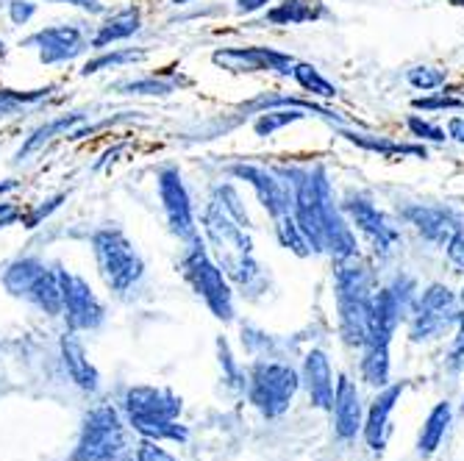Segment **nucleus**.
<instances>
[{
	"mask_svg": "<svg viewBox=\"0 0 464 461\" xmlns=\"http://www.w3.org/2000/svg\"><path fill=\"white\" fill-rule=\"evenodd\" d=\"M276 173L289 184L292 217L312 245V254L331 256L334 262L359 256L356 231L351 228L343 206L334 197L331 178L323 164H278Z\"/></svg>",
	"mask_w": 464,
	"mask_h": 461,
	"instance_id": "nucleus-1",
	"label": "nucleus"
},
{
	"mask_svg": "<svg viewBox=\"0 0 464 461\" xmlns=\"http://www.w3.org/2000/svg\"><path fill=\"white\" fill-rule=\"evenodd\" d=\"M375 278L370 264L359 256L334 262V301H336V331L348 348L362 351L370 333Z\"/></svg>",
	"mask_w": 464,
	"mask_h": 461,
	"instance_id": "nucleus-2",
	"label": "nucleus"
},
{
	"mask_svg": "<svg viewBox=\"0 0 464 461\" xmlns=\"http://www.w3.org/2000/svg\"><path fill=\"white\" fill-rule=\"evenodd\" d=\"M90 247H92L95 270L111 295L117 298L129 295V292H134L140 281L145 278L148 267H145L140 247L120 226L95 228L90 236Z\"/></svg>",
	"mask_w": 464,
	"mask_h": 461,
	"instance_id": "nucleus-3",
	"label": "nucleus"
},
{
	"mask_svg": "<svg viewBox=\"0 0 464 461\" xmlns=\"http://www.w3.org/2000/svg\"><path fill=\"white\" fill-rule=\"evenodd\" d=\"M181 408H184L181 398L161 387H129L122 395L125 420H129L134 431H140L145 439H156V442L187 439L184 426H179Z\"/></svg>",
	"mask_w": 464,
	"mask_h": 461,
	"instance_id": "nucleus-4",
	"label": "nucleus"
},
{
	"mask_svg": "<svg viewBox=\"0 0 464 461\" xmlns=\"http://www.w3.org/2000/svg\"><path fill=\"white\" fill-rule=\"evenodd\" d=\"M181 275L192 286L195 295L203 301V306L212 312L220 322H234L237 317V298H234V283L223 273V267L208 254L203 236L184 245L181 254Z\"/></svg>",
	"mask_w": 464,
	"mask_h": 461,
	"instance_id": "nucleus-5",
	"label": "nucleus"
},
{
	"mask_svg": "<svg viewBox=\"0 0 464 461\" xmlns=\"http://www.w3.org/2000/svg\"><path fill=\"white\" fill-rule=\"evenodd\" d=\"M301 392V372L281 359H256L245 370V395L265 420L284 417Z\"/></svg>",
	"mask_w": 464,
	"mask_h": 461,
	"instance_id": "nucleus-6",
	"label": "nucleus"
},
{
	"mask_svg": "<svg viewBox=\"0 0 464 461\" xmlns=\"http://www.w3.org/2000/svg\"><path fill=\"white\" fill-rule=\"evenodd\" d=\"M4 289L45 317H62V283L56 267L39 256H20L4 270Z\"/></svg>",
	"mask_w": 464,
	"mask_h": 461,
	"instance_id": "nucleus-7",
	"label": "nucleus"
},
{
	"mask_svg": "<svg viewBox=\"0 0 464 461\" xmlns=\"http://www.w3.org/2000/svg\"><path fill=\"white\" fill-rule=\"evenodd\" d=\"M461 303L459 295L448 283H429L426 289H420V295L414 301V309L406 320V333L414 345H426L434 340H442L448 331H453L459 320Z\"/></svg>",
	"mask_w": 464,
	"mask_h": 461,
	"instance_id": "nucleus-8",
	"label": "nucleus"
},
{
	"mask_svg": "<svg viewBox=\"0 0 464 461\" xmlns=\"http://www.w3.org/2000/svg\"><path fill=\"white\" fill-rule=\"evenodd\" d=\"M125 450L122 417L111 403H98L87 411L70 461H117Z\"/></svg>",
	"mask_w": 464,
	"mask_h": 461,
	"instance_id": "nucleus-9",
	"label": "nucleus"
},
{
	"mask_svg": "<svg viewBox=\"0 0 464 461\" xmlns=\"http://www.w3.org/2000/svg\"><path fill=\"white\" fill-rule=\"evenodd\" d=\"M156 192H159V203H161V212H164V220H167L170 234L181 245L198 239L200 228H198L195 203H192L189 187L179 170V164H161L159 167L156 170Z\"/></svg>",
	"mask_w": 464,
	"mask_h": 461,
	"instance_id": "nucleus-10",
	"label": "nucleus"
},
{
	"mask_svg": "<svg viewBox=\"0 0 464 461\" xmlns=\"http://www.w3.org/2000/svg\"><path fill=\"white\" fill-rule=\"evenodd\" d=\"M200 231H203V242L208 247V254L215 256V262L220 267H226L242 256H253V239H250L247 228L242 223H237L215 197H208L203 206Z\"/></svg>",
	"mask_w": 464,
	"mask_h": 461,
	"instance_id": "nucleus-11",
	"label": "nucleus"
},
{
	"mask_svg": "<svg viewBox=\"0 0 464 461\" xmlns=\"http://www.w3.org/2000/svg\"><path fill=\"white\" fill-rule=\"evenodd\" d=\"M20 48L36 51L42 67H59L90 53V34L81 23H56L23 36Z\"/></svg>",
	"mask_w": 464,
	"mask_h": 461,
	"instance_id": "nucleus-12",
	"label": "nucleus"
},
{
	"mask_svg": "<svg viewBox=\"0 0 464 461\" xmlns=\"http://www.w3.org/2000/svg\"><path fill=\"white\" fill-rule=\"evenodd\" d=\"M59 283H62V317L70 331L75 333H90L98 331L106 322V306L98 298V292L90 286V281L56 264Z\"/></svg>",
	"mask_w": 464,
	"mask_h": 461,
	"instance_id": "nucleus-13",
	"label": "nucleus"
},
{
	"mask_svg": "<svg viewBox=\"0 0 464 461\" xmlns=\"http://www.w3.org/2000/svg\"><path fill=\"white\" fill-rule=\"evenodd\" d=\"M340 206H343L351 228L359 231L370 242L378 259H387L395 254V247L401 245V228L395 226L392 217H387L382 208L372 203V197H367L362 192H351Z\"/></svg>",
	"mask_w": 464,
	"mask_h": 461,
	"instance_id": "nucleus-14",
	"label": "nucleus"
},
{
	"mask_svg": "<svg viewBox=\"0 0 464 461\" xmlns=\"http://www.w3.org/2000/svg\"><path fill=\"white\" fill-rule=\"evenodd\" d=\"M298 62L295 56L267 48V45H223L212 51V64L231 75H259V72H276L289 78L292 64Z\"/></svg>",
	"mask_w": 464,
	"mask_h": 461,
	"instance_id": "nucleus-15",
	"label": "nucleus"
},
{
	"mask_svg": "<svg viewBox=\"0 0 464 461\" xmlns=\"http://www.w3.org/2000/svg\"><path fill=\"white\" fill-rule=\"evenodd\" d=\"M228 176L253 189L259 206L270 215V220L292 212V192L289 184L276 173V167H265L256 161H237L228 167Z\"/></svg>",
	"mask_w": 464,
	"mask_h": 461,
	"instance_id": "nucleus-16",
	"label": "nucleus"
},
{
	"mask_svg": "<svg viewBox=\"0 0 464 461\" xmlns=\"http://www.w3.org/2000/svg\"><path fill=\"white\" fill-rule=\"evenodd\" d=\"M398 217L437 247H445L456 234H464V215L448 203H406L398 208Z\"/></svg>",
	"mask_w": 464,
	"mask_h": 461,
	"instance_id": "nucleus-17",
	"label": "nucleus"
},
{
	"mask_svg": "<svg viewBox=\"0 0 464 461\" xmlns=\"http://www.w3.org/2000/svg\"><path fill=\"white\" fill-rule=\"evenodd\" d=\"M331 428L334 437L340 442H353L356 437H362V426H364V398L356 381H351L348 375H340L336 379V389H334V403H331Z\"/></svg>",
	"mask_w": 464,
	"mask_h": 461,
	"instance_id": "nucleus-18",
	"label": "nucleus"
},
{
	"mask_svg": "<svg viewBox=\"0 0 464 461\" xmlns=\"http://www.w3.org/2000/svg\"><path fill=\"white\" fill-rule=\"evenodd\" d=\"M403 392H406V381L387 384L384 389H375V398L364 411V426H362V437L372 453L387 450V442L392 437V414H395Z\"/></svg>",
	"mask_w": 464,
	"mask_h": 461,
	"instance_id": "nucleus-19",
	"label": "nucleus"
},
{
	"mask_svg": "<svg viewBox=\"0 0 464 461\" xmlns=\"http://www.w3.org/2000/svg\"><path fill=\"white\" fill-rule=\"evenodd\" d=\"M298 372H301V387L306 389L309 406L328 411L334 403V389H336V379H334V367H331L328 353L320 348H312L304 356V364Z\"/></svg>",
	"mask_w": 464,
	"mask_h": 461,
	"instance_id": "nucleus-20",
	"label": "nucleus"
},
{
	"mask_svg": "<svg viewBox=\"0 0 464 461\" xmlns=\"http://www.w3.org/2000/svg\"><path fill=\"white\" fill-rule=\"evenodd\" d=\"M142 31V9L140 6H122L117 12H106L103 20L90 34V51H106L120 42H129Z\"/></svg>",
	"mask_w": 464,
	"mask_h": 461,
	"instance_id": "nucleus-21",
	"label": "nucleus"
},
{
	"mask_svg": "<svg viewBox=\"0 0 464 461\" xmlns=\"http://www.w3.org/2000/svg\"><path fill=\"white\" fill-rule=\"evenodd\" d=\"M59 351H62V361H64V370L70 375V381L83 389V392H98L101 389V372L98 367L90 361V353L87 348H83L81 337L75 331H64L62 340H59Z\"/></svg>",
	"mask_w": 464,
	"mask_h": 461,
	"instance_id": "nucleus-22",
	"label": "nucleus"
},
{
	"mask_svg": "<svg viewBox=\"0 0 464 461\" xmlns=\"http://www.w3.org/2000/svg\"><path fill=\"white\" fill-rule=\"evenodd\" d=\"M87 120H90V111H67V114H59V117H53L48 122H42L39 129H34L23 139V145L14 153V161H28L31 156L45 150L56 137H67V134L78 131L81 122H87Z\"/></svg>",
	"mask_w": 464,
	"mask_h": 461,
	"instance_id": "nucleus-23",
	"label": "nucleus"
},
{
	"mask_svg": "<svg viewBox=\"0 0 464 461\" xmlns=\"http://www.w3.org/2000/svg\"><path fill=\"white\" fill-rule=\"evenodd\" d=\"M336 137H343L345 142L356 145L359 150L375 153L378 158H401V156H411V158H429L426 145H414V142H395L384 134H372V131H362V129H336Z\"/></svg>",
	"mask_w": 464,
	"mask_h": 461,
	"instance_id": "nucleus-24",
	"label": "nucleus"
},
{
	"mask_svg": "<svg viewBox=\"0 0 464 461\" xmlns=\"http://www.w3.org/2000/svg\"><path fill=\"white\" fill-rule=\"evenodd\" d=\"M331 17L323 0H281L265 12L262 25H306Z\"/></svg>",
	"mask_w": 464,
	"mask_h": 461,
	"instance_id": "nucleus-25",
	"label": "nucleus"
},
{
	"mask_svg": "<svg viewBox=\"0 0 464 461\" xmlns=\"http://www.w3.org/2000/svg\"><path fill=\"white\" fill-rule=\"evenodd\" d=\"M450 426H453V406H450L448 400H440V403L429 411L423 428H420V434H417V445H414V447H417V456H420V458H431V456L442 447V442H445Z\"/></svg>",
	"mask_w": 464,
	"mask_h": 461,
	"instance_id": "nucleus-26",
	"label": "nucleus"
},
{
	"mask_svg": "<svg viewBox=\"0 0 464 461\" xmlns=\"http://www.w3.org/2000/svg\"><path fill=\"white\" fill-rule=\"evenodd\" d=\"M359 375L372 389H384L387 384H392V353L387 342H367L362 348Z\"/></svg>",
	"mask_w": 464,
	"mask_h": 461,
	"instance_id": "nucleus-27",
	"label": "nucleus"
},
{
	"mask_svg": "<svg viewBox=\"0 0 464 461\" xmlns=\"http://www.w3.org/2000/svg\"><path fill=\"white\" fill-rule=\"evenodd\" d=\"M150 53L145 48H106V51H95L92 59H87L81 64L78 75L81 78H90L106 70H122V67H131V64H142Z\"/></svg>",
	"mask_w": 464,
	"mask_h": 461,
	"instance_id": "nucleus-28",
	"label": "nucleus"
},
{
	"mask_svg": "<svg viewBox=\"0 0 464 461\" xmlns=\"http://www.w3.org/2000/svg\"><path fill=\"white\" fill-rule=\"evenodd\" d=\"M181 81L176 78H164V75H140V78H122L114 83L117 95H131V98H170L179 92Z\"/></svg>",
	"mask_w": 464,
	"mask_h": 461,
	"instance_id": "nucleus-29",
	"label": "nucleus"
},
{
	"mask_svg": "<svg viewBox=\"0 0 464 461\" xmlns=\"http://www.w3.org/2000/svg\"><path fill=\"white\" fill-rule=\"evenodd\" d=\"M289 78L298 83V87L309 95V98H320V101H331L340 95V87H336L334 81H328L314 64L309 62H295L292 64V72Z\"/></svg>",
	"mask_w": 464,
	"mask_h": 461,
	"instance_id": "nucleus-30",
	"label": "nucleus"
},
{
	"mask_svg": "<svg viewBox=\"0 0 464 461\" xmlns=\"http://www.w3.org/2000/svg\"><path fill=\"white\" fill-rule=\"evenodd\" d=\"M56 87H39V90H9L0 87V120H14L25 109L39 106L42 101H48Z\"/></svg>",
	"mask_w": 464,
	"mask_h": 461,
	"instance_id": "nucleus-31",
	"label": "nucleus"
},
{
	"mask_svg": "<svg viewBox=\"0 0 464 461\" xmlns=\"http://www.w3.org/2000/svg\"><path fill=\"white\" fill-rule=\"evenodd\" d=\"M306 117H312L306 109H267V111H259L256 120H253V134L259 139H270L278 131L289 129V125L301 122Z\"/></svg>",
	"mask_w": 464,
	"mask_h": 461,
	"instance_id": "nucleus-32",
	"label": "nucleus"
},
{
	"mask_svg": "<svg viewBox=\"0 0 464 461\" xmlns=\"http://www.w3.org/2000/svg\"><path fill=\"white\" fill-rule=\"evenodd\" d=\"M273 234H276L278 245H281L284 250H289V254H295L298 259H309V256H314V254H312L309 239L304 236L301 226L295 223L292 212H286V215H281V217H276V220H273Z\"/></svg>",
	"mask_w": 464,
	"mask_h": 461,
	"instance_id": "nucleus-33",
	"label": "nucleus"
},
{
	"mask_svg": "<svg viewBox=\"0 0 464 461\" xmlns=\"http://www.w3.org/2000/svg\"><path fill=\"white\" fill-rule=\"evenodd\" d=\"M406 81H409V87L417 92H434L448 83V70L431 67V64H417L406 72Z\"/></svg>",
	"mask_w": 464,
	"mask_h": 461,
	"instance_id": "nucleus-34",
	"label": "nucleus"
},
{
	"mask_svg": "<svg viewBox=\"0 0 464 461\" xmlns=\"http://www.w3.org/2000/svg\"><path fill=\"white\" fill-rule=\"evenodd\" d=\"M414 111H464V98H456L453 92H429L423 98H414L411 101Z\"/></svg>",
	"mask_w": 464,
	"mask_h": 461,
	"instance_id": "nucleus-35",
	"label": "nucleus"
},
{
	"mask_svg": "<svg viewBox=\"0 0 464 461\" xmlns=\"http://www.w3.org/2000/svg\"><path fill=\"white\" fill-rule=\"evenodd\" d=\"M406 129H409V134H411L414 139H420V142H434V145H445V142H448V131L440 129L437 122L426 120L423 114H409V117H406Z\"/></svg>",
	"mask_w": 464,
	"mask_h": 461,
	"instance_id": "nucleus-36",
	"label": "nucleus"
},
{
	"mask_svg": "<svg viewBox=\"0 0 464 461\" xmlns=\"http://www.w3.org/2000/svg\"><path fill=\"white\" fill-rule=\"evenodd\" d=\"M64 200H67V192H59V195H53V197H48V200H39L34 208L23 212L20 226H23V228H36V226H42V223H45V220L56 212V208H62Z\"/></svg>",
	"mask_w": 464,
	"mask_h": 461,
	"instance_id": "nucleus-37",
	"label": "nucleus"
},
{
	"mask_svg": "<svg viewBox=\"0 0 464 461\" xmlns=\"http://www.w3.org/2000/svg\"><path fill=\"white\" fill-rule=\"evenodd\" d=\"M445 364H448L450 372L464 370V309L459 312V320L453 325V340H450V351L445 356Z\"/></svg>",
	"mask_w": 464,
	"mask_h": 461,
	"instance_id": "nucleus-38",
	"label": "nucleus"
},
{
	"mask_svg": "<svg viewBox=\"0 0 464 461\" xmlns=\"http://www.w3.org/2000/svg\"><path fill=\"white\" fill-rule=\"evenodd\" d=\"M39 12V0H9L6 4V17L14 28L28 25Z\"/></svg>",
	"mask_w": 464,
	"mask_h": 461,
	"instance_id": "nucleus-39",
	"label": "nucleus"
},
{
	"mask_svg": "<svg viewBox=\"0 0 464 461\" xmlns=\"http://www.w3.org/2000/svg\"><path fill=\"white\" fill-rule=\"evenodd\" d=\"M42 4H51V6H70V9H78L90 17H101L106 14V4L103 0H42Z\"/></svg>",
	"mask_w": 464,
	"mask_h": 461,
	"instance_id": "nucleus-40",
	"label": "nucleus"
},
{
	"mask_svg": "<svg viewBox=\"0 0 464 461\" xmlns=\"http://www.w3.org/2000/svg\"><path fill=\"white\" fill-rule=\"evenodd\" d=\"M134 461H176V458L161 447V442H156V439H142V442L137 445Z\"/></svg>",
	"mask_w": 464,
	"mask_h": 461,
	"instance_id": "nucleus-41",
	"label": "nucleus"
},
{
	"mask_svg": "<svg viewBox=\"0 0 464 461\" xmlns=\"http://www.w3.org/2000/svg\"><path fill=\"white\" fill-rule=\"evenodd\" d=\"M445 259L456 273H464V234H456L445 247Z\"/></svg>",
	"mask_w": 464,
	"mask_h": 461,
	"instance_id": "nucleus-42",
	"label": "nucleus"
},
{
	"mask_svg": "<svg viewBox=\"0 0 464 461\" xmlns=\"http://www.w3.org/2000/svg\"><path fill=\"white\" fill-rule=\"evenodd\" d=\"M23 217V208L14 206L12 200H0V228H12Z\"/></svg>",
	"mask_w": 464,
	"mask_h": 461,
	"instance_id": "nucleus-43",
	"label": "nucleus"
},
{
	"mask_svg": "<svg viewBox=\"0 0 464 461\" xmlns=\"http://www.w3.org/2000/svg\"><path fill=\"white\" fill-rule=\"evenodd\" d=\"M270 0H234V12L239 17H253V14H259L267 9Z\"/></svg>",
	"mask_w": 464,
	"mask_h": 461,
	"instance_id": "nucleus-44",
	"label": "nucleus"
},
{
	"mask_svg": "<svg viewBox=\"0 0 464 461\" xmlns=\"http://www.w3.org/2000/svg\"><path fill=\"white\" fill-rule=\"evenodd\" d=\"M448 139L456 145H464V117H450L448 120Z\"/></svg>",
	"mask_w": 464,
	"mask_h": 461,
	"instance_id": "nucleus-45",
	"label": "nucleus"
},
{
	"mask_svg": "<svg viewBox=\"0 0 464 461\" xmlns=\"http://www.w3.org/2000/svg\"><path fill=\"white\" fill-rule=\"evenodd\" d=\"M189 4H195V0H170V6H189Z\"/></svg>",
	"mask_w": 464,
	"mask_h": 461,
	"instance_id": "nucleus-46",
	"label": "nucleus"
},
{
	"mask_svg": "<svg viewBox=\"0 0 464 461\" xmlns=\"http://www.w3.org/2000/svg\"><path fill=\"white\" fill-rule=\"evenodd\" d=\"M6 53H9V48H6V42H4V39H0V59H4Z\"/></svg>",
	"mask_w": 464,
	"mask_h": 461,
	"instance_id": "nucleus-47",
	"label": "nucleus"
},
{
	"mask_svg": "<svg viewBox=\"0 0 464 461\" xmlns=\"http://www.w3.org/2000/svg\"><path fill=\"white\" fill-rule=\"evenodd\" d=\"M459 303H461V309H464V283H461V289H459Z\"/></svg>",
	"mask_w": 464,
	"mask_h": 461,
	"instance_id": "nucleus-48",
	"label": "nucleus"
},
{
	"mask_svg": "<svg viewBox=\"0 0 464 461\" xmlns=\"http://www.w3.org/2000/svg\"><path fill=\"white\" fill-rule=\"evenodd\" d=\"M459 414L464 417V398H461V406H459Z\"/></svg>",
	"mask_w": 464,
	"mask_h": 461,
	"instance_id": "nucleus-49",
	"label": "nucleus"
},
{
	"mask_svg": "<svg viewBox=\"0 0 464 461\" xmlns=\"http://www.w3.org/2000/svg\"><path fill=\"white\" fill-rule=\"evenodd\" d=\"M453 4H456V6H464V0H453Z\"/></svg>",
	"mask_w": 464,
	"mask_h": 461,
	"instance_id": "nucleus-50",
	"label": "nucleus"
}]
</instances>
